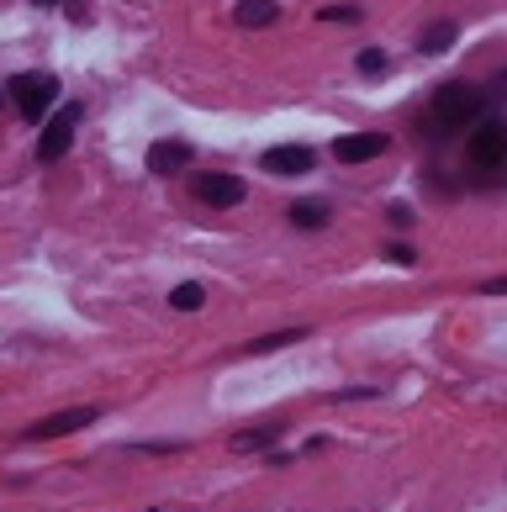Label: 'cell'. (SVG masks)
<instances>
[{"mask_svg": "<svg viewBox=\"0 0 507 512\" xmlns=\"http://www.w3.org/2000/svg\"><path fill=\"white\" fill-rule=\"evenodd\" d=\"M80 117H85L80 101H64L59 111H53L48 127H43V138H37V159H43V164H59V159L69 154V143H74V127H80Z\"/></svg>", "mask_w": 507, "mask_h": 512, "instance_id": "cell-4", "label": "cell"}, {"mask_svg": "<svg viewBox=\"0 0 507 512\" xmlns=\"http://www.w3.org/2000/svg\"><path fill=\"white\" fill-rule=\"evenodd\" d=\"M259 164H265V175H307V169L317 164V154H312L307 143H280Z\"/></svg>", "mask_w": 507, "mask_h": 512, "instance_id": "cell-6", "label": "cell"}, {"mask_svg": "<svg viewBox=\"0 0 507 512\" xmlns=\"http://www.w3.org/2000/svg\"><path fill=\"white\" fill-rule=\"evenodd\" d=\"M291 222H296V227H307V233L328 227V201H296V206H291Z\"/></svg>", "mask_w": 507, "mask_h": 512, "instance_id": "cell-12", "label": "cell"}, {"mask_svg": "<svg viewBox=\"0 0 507 512\" xmlns=\"http://www.w3.org/2000/svg\"><path fill=\"white\" fill-rule=\"evenodd\" d=\"M455 37H460V27H455V22H434V27H423L418 48H423V53H444L449 43H455Z\"/></svg>", "mask_w": 507, "mask_h": 512, "instance_id": "cell-13", "label": "cell"}, {"mask_svg": "<svg viewBox=\"0 0 507 512\" xmlns=\"http://www.w3.org/2000/svg\"><path fill=\"white\" fill-rule=\"evenodd\" d=\"M481 117H492V101H486V85L471 80H444L428 101V127L434 138H449V132H471Z\"/></svg>", "mask_w": 507, "mask_h": 512, "instance_id": "cell-1", "label": "cell"}, {"mask_svg": "<svg viewBox=\"0 0 507 512\" xmlns=\"http://www.w3.org/2000/svg\"><path fill=\"white\" fill-rule=\"evenodd\" d=\"M386 259H391V264H402V270H412V264H418V254H412L407 243H391V249H386Z\"/></svg>", "mask_w": 507, "mask_h": 512, "instance_id": "cell-20", "label": "cell"}, {"mask_svg": "<svg viewBox=\"0 0 507 512\" xmlns=\"http://www.w3.org/2000/svg\"><path fill=\"white\" fill-rule=\"evenodd\" d=\"M323 22H360V6H323Z\"/></svg>", "mask_w": 507, "mask_h": 512, "instance_id": "cell-19", "label": "cell"}, {"mask_svg": "<svg viewBox=\"0 0 507 512\" xmlns=\"http://www.w3.org/2000/svg\"><path fill=\"white\" fill-rule=\"evenodd\" d=\"M101 417V407H69V412H48L27 428V439H64V433H80Z\"/></svg>", "mask_w": 507, "mask_h": 512, "instance_id": "cell-5", "label": "cell"}, {"mask_svg": "<svg viewBox=\"0 0 507 512\" xmlns=\"http://www.w3.org/2000/svg\"><path fill=\"white\" fill-rule=\"evenodd\" d=\"M275 439H280V428H243V433H233V449L259 454V449H275Z\"/></svg>", "mask_w": 507, "mask_h": 512, "instance_id": "cell-11", "label": "cell"}, {"mask_svg": "<svg viewBox=\"0 0 507 512\" xmlns=\"http://www.w3.org/2000/svg\"><path fill=\"white\" fill-rule=\"evenodd\" d=\"M486 101H492V106H507V69L497 74L492 85H486Z\"/></svg>", "mask_w": 507, "mask_h": 512, "instance_id": "cell-21", "label": "cell"}, {"mask_svg": "<svg viewBox=\"0 0 507 512\" xmlns=\"http://www.w3.org/2000/svg\"><path fill=\"white\" fill-rule=\"evenodd\" d=\"M201 301H206V291L196 286V280H185V286L169 291V307H175V312H201Z\"/></svg>", "mask_w": 507, "mask_h": 512, "instance_id": "cell-14", "label": "cell"}, {"mask_svg": "<svg viewBox=\"0 0 507 512\" xmlns=\"http://www.w3.org/2000/svg\"><path fill=\"white\" fill-rule=\"evenodd\" d=\"M32 6H59V0H32Z\"/></svg>", "mask_w": 507, "mask_h": 512, "instance_id": "cell-23", "label": "cell"}, {"mask_svg": "<svg viewBox=\"0 0 507 512\" xmlns=\"http://www.w3.org/2000/svg\"><path fill=\"white\" fill-rule=\"evenodd\" d=\"M191 159H196V148L185 143V138H164V143L148 148V169H154V175H175V169H191Z\"/></svg>", "mask_w": 507, "mask_h": 512, "instance_id": "cell-8", "label": "cell"}, {"mask_svg": "<svg viewBox=\"0 0 507 512\" xmlns=\"http://www.w3.org/2000/svg\"><path fill=\"white\" fill-rule=\"evenodd\" d=\"M375 386H349V391H333V402H375Z\"/></svg>", "mask_w": 507, "mask_h": 512, "instance_id": "cell-18", "label": "cell"}, {"mask_svg": "<svg viewBox=\"0 0 507 512\" xmlns=\"http://www.w3.org/2000/svg\"><path fill=\"white\" fill-rule=\"evenodd\" d=\"M338 164H365V159H381L386 154V132H349V138L333 143Z\"/></svg>", "mask_w": 507, "mask_h": 512, "instance_id": "cell-7", "label": "cell"}, {"mask_svg": "<svg viewBox=\"0 0 507 512\" xmlns=\"http://www.w3.org/2000/svg\"><path fill=\"white\" fill-rule=\"evenodd\" d=\"M238 22L243 27H270L275 22V6H270V0H249V6L238 11Z\"/></svg>", "mask_w": 507, "mask_h": 512, "instance_id": "cell-15", "label": "cell"}, {"mask_svg": "<svg viewBox=\"0 0 507 512\" xmlns=\"http://www.w3.org/2000/svg\"><path fill=\"white\" fill-rule=\"evenodd\" d=\"M386 222H391V227H402V233H407V227L418 222V217H412V206H407V201H391V206H386Z\"/></svg>", "mask_w": 507, "mask_h": 512, "instance_id": "cell-17", "label": "cell"}, {"mask_svg": "<svg viewBox=\"0 0 507 512\" xmlns=\"http://www.w3.org/2000/svg\"><path fill=\"white\" fill-rule=\"evenodd\" d=\"M196 196L206 206H238L243 201V180L238 175H196Z\"/></svg>", "mask_w": 507, "mask_h": 512, "instance_id": "cell-9", "label": "cell"}, {"mask_svg": "<svg viewBox=\"0 0 507 512\" xmlns=\"http://www.w3.org/2000/svg\"><path fill=\"white\" fill-rule=\"evenodd\" d=\"M6 96L16 101V111H22V122H43V117H48V106L59 101V80H53V74H37V69H27V74H16V80L6 85Z\"/></svg>", "mask_w": 507, "mask_h": 512, "instance_id": "cell-3", "label": "cell"}, {"mask_svg": "<svg viewBox=\"0 0 507 512\" xmlns=\"http://www.w3.org/2000/svg\"><path fill=\"white\" fill-rule=\"evenodd\" d=\"M465 164L481 169L486 180H507V117H481L465 138Z\"/></svg>", "mask_w": 507, "mask_h": 512, "instance_id": "cell-2", "label": "cell"}, {"mask_svg": "<svg viewBox=\"0 0 507 512\" xmlns=\"http://www.w3.org/2000/svg\"><path fill=\"white\" fill-rule=\"evenodd\" d=\"M481 291H486V296H507V275H497V280H486Z\"/></svg>", "mask_w": 507, "mask_h": 512, "instance_id": "cell-22", "label": "cell"}, {"mask_svg": "<svg viewBox=\"0 0 507 512\" xmlns=\"http://www.w3.org/2000/svg\"><path fill=\"white\" fill-rule=\"evenodd\" d=\"M0 101H6V85H0Z\"/></svg>", "mask_w": 507, "mask_h": 512, "instance_id": "cell-24", "label": "cell"}, {"mask_svg": "<svg viewBox=\"0 0 507 512\" xmlns=\"http://www.w3.org/2000/svg\"><path fill=\"white\" fill-rule=\"evenodd\" d=\"M307 328H280V333H259L243 344V354H275V349H291V344H302Z\"/></svg>", "mask_w": 507, "mask_h": 512, "instance_id": "cell-10", "label": "cell"}, {"mask_svg": "<svg viewBox=\"0 0 507 512\" xmlns=\"http://www.w3.org/2000/svg\"><path fill=\"white\" fill-rule=\"evenodd\" d=\"M354 64H360V74H386V53L381 48H360V59H354Z\"/></svg>", "mask_w": 507, "mask_h": 512, "instance_id": "cell-16", "label": "cell"}]
</instances>
